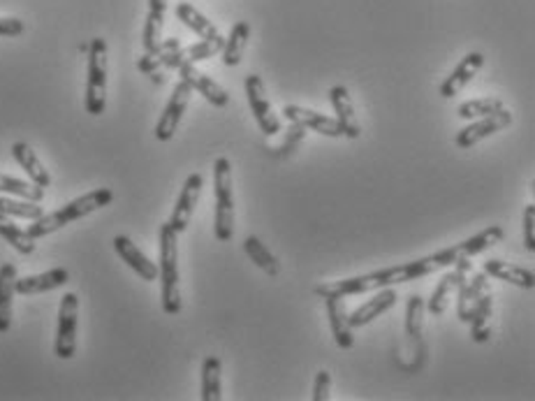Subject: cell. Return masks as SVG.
I'll return each instance as SVG.
<instances>
[{
  "label": "cell",
  "instance_id": "cell-1",
  "mask_svg": "<svg viewBox=\"0 0 535 401\" xmlns=\"http://www.w3.org/2000/svg\"><path fill=\"white\" fill-rule=\"evenodd\" d=\"M462 260L457 246L443 248L438 253L426 255V258L413 260V263L396 264V267H387V270L371 272V274L362 276H350V279L343 281H331V283H322L315 288V295L320 297H352V295H364V292H376L383 291V288H394V285L410 283V281L425 279V276L435 274V272L447 270L452 264Z\"/></svg>",
  "mask_w": 535,
  "mask_h": 401
},
{
  "label": "cell",
  "instance_id": "cell-2",
  "mask_svg": "<svg viewBox=\"0 0 535 401\" xmlns=\"http://www.w3.org/2000/svg\"><path fill=\"white\" fill-rule=\"evenodd\" d=\"M111 200H114V193H111L110 188H95L91 190V193H86V196L68 202V205L56 209L53 214H44V216H40L37 221H33V225L28 227L26 233L31 234L33 239H43L47 237V234L61 230V227L70 225V223L79 221V218L89 216V214L98 212L102 206L111 205Z\"/></svg>",
  "mask_w": 535,
  "mask_h": 401
},
{
  "label": "cell",
  "instance_id": "cell-3",
  "mask_svg": "<svg viewBox=\"0 0 535 401\" xmlns=\"http://www.w3.org/2000/svg\"><path fill=\"white\" fill-rule=\"evenodd\" d=\"M160 264H158V276H160V300H163V311L167 316L181 313V276H178V234L174 233L169 223L160 225Z\"/></svg>",
  "mask_w": 535,
  "mask_h": 401
},
{
  "label": "cell",
  "instance_id": "cell-4",
  "mask_svg": "<svg viewBox=\"0 0 535 401\" xmlns=\"http://www.w3.org/2000/svg\"><path fill=\"white\" fill-rule=\"evenodd\" d=\"M214 193L215 239L218 242H230L234 237V179H232V163L225 156H221L214 163Z\"/></svg>",
  "mask_w": 535,
  "mask_h": 401
},
{
  "label": "cell",
  "instance_id": "cell-5",
  "mask_svg": "<svg viewBox=\"0 0 535 401\" xmlns=\"http://www.w3.org/2000/svg\"><path fill=\"white\" fill-rule=\"evenodd\" d=\"M84 107L91 117H100L107 107V43L102 37H93L89 44Z\"/></svg>",
  "mask_w": 535,
  "mask_h": 401
},
{
  "label": "cell",
  "instance_id": "cell-6",
  "mask_svg": "<svg viewBox=\"0 0 535 401\" xmlns=\"http://www.w3.org/2000/svg\"><path fill=\"white\" fill-rule=\"evenodd\" d=\"M77 325H79V297L65 292L58 307V329L53 353L61 359H72L77 353Z\"/></svg>",
  "mask_w": 535,
  "mask_h": 401
},
{
  "label": "cell",
  "instance_id": "cell-7",
  "mask_svg": "<svg viewBox=\"0 0 535 401\" xmlns=\"http://www.w3.org/2000/svg\"><path fill=\"white\" fill-rule=\"evenodd\" d=\"M244 86H246L248 105H251L253 117H255L260 130H263L267 138L279 135V132L283 130V126H281V119L273 114L272 100H269L267 86H264L263 77H260V74H248L246 81H244Z\"/></svg>",
  "mask_w": 535,
  "mask_h": 401
},
{
  "label": "cell",
  "instance_id": "cell-8",
  "mask_svg": "<svg viewBox=\"0 0 535 401\" xmlns=\"http://www.w3.org/2000/svg\"><path fill=\"white\" fill-rule=\"evenodd\" d=\"M471 272H473L471 258H462L452 264V270L443 276L441 283L435 285V291L431 292V300L426 301V311H429L431 316H443V313L450 309L452 300H454V295H457L459 288H462L463 281L468 279Z\"/></svg>",
  "mask_w": 535,
  "mask_h": 401
},
{
  "label": "cell",
  "instance_id": "cell-9",
  "mask_svg": "<svg viewBox=\"0 0 535 401\" xmlns=\"http://www.w3.org/2000/svg\"><path fill=\"white\" fill-rule=\"evenodd\" d=\"M193 93L195 91L190 89L184 80L174 86L172 98H169L167 107H165L163 114H160V119H158V123H156L158 142H169V139L177 135V128H178V123H181V119H184L186 110H188V102H190V98H193Z\"/></svg>",
  "mask_w": 535,
  "mask_h": 401
},
{
  "label": "cell",
  "instance_id": "cell-10",
  "mask_svg": "<svg viewBox=\"0 0 535 401\" xmlns=\"http://www.w3.org/2000/svg\"><path fill=\"white\" fill-rule=\"evenodd\" d=\"M202 188H205V177H202L200 172H193V175L186 179L184 188H181V196H178L177 200V206H174L172 216H169L167 221L169 227H172L177 234L188 230L190 218H193L195 214V206H197V202H200Z\"/></svg>",
  "mask_w": 535,
  "mask_h": 401
},
{
  "label": "cell",
  "instance_id": "cell-11",
  "mask_svg": "<svg viewBox=\"0 0 535 401\" xmlns=\"http://www.w3.org/2000/svg\"><path fill=\"white\" fill-rule=\"evenodd\" d=\"M510 123H512V111L503 107V110L489 114V117L475 119L471 126L459 130L457 138H454V144H457L459 148H471L478 142H482V139L492 138V135H496L499 130H503V128H508Z\"/></svg>",
  "mask_w": 535,
  "mask_h": 401
},
{
  "label": "cell",
  "instance_id": "cell-12",
  "mask_svg": "<svg viewBox=\"0 0 535 401\" xmlns=\"http://www.w3.org/2000/svg\"><path fill=\"white\" fill-rule=\"evenodd\" d=\"M281 114H283V119L288 123H300V126H304L306 130L320 132V135H325V138H343V130L336 119L327 117V114H320V111L309 110V107L285 105Z\"/></svg>",
  "mask_w": 535,
  "mask_h": 401
},
{
  "label": "cell",
  "instance_id": "cell-13",
  "mask_svg": "<svg viewBox=\"0 0 535 401\" xmlns=\"http://www.w3.org/2000/svg\"><path fill=\"white\" fill-rule=\"evenodd\" d=\"M178 74H181V80H184L190 89L197 91V93H200L206 102H211L214 107L230 105V93H227V91L223 89L214 77H209V74H205L202 70L195 68V63H184L181 68H178Z\"/></svg>",
  "mask_w": 535,
  "mask_h": 401
},
{
  "label": "cell",
  "instance_id": "cell-14",
  "mask_svg": "<svg viewBox=\"0 0 535 401\" xmlns=\"http://www.w3.org/2000/svg\"><path fill=\"white\" fill-rule=\"evenodd\" d=\"M484 65V56L480 52H471L466 53L462 59V63L457 65V68L452 70V74L447 77L445 81L441 84V98H445V100H450V98H454V95L462 93L463 89H466L468 84H471L475 77H478V72L482 70Z\"/></svg>",
  "mask_w": 535,
  "mask_h": 401
},
{
  "label": "cell",
  "instance_id": "cell-15",
  "mask_svg": "<svg viewBox=\"0 0 535 401\" xmlns=\"http://www.w3.org/2000/svg\"><path fill=\"white\" fill-rule=\"evenodd\" d=\"M330 100L336 111V121H339V126H341L343 130V138L348 139L362 138V123H359V119H357L355 102H352L350 98V91L341 84L334 86V89L330 91Z\"/></svg>",
  "mask_w": 535,
  "mask_h": 401
},
{
  "label": "cell",
  "instance_id": "cell-16",
  "mask_svg": "<svg viewBox=\"0 0 535 401\" xmlns=\"http://www.w3.org/2000/svg\"><path fill=\"white\" fill-rule=\"evenodd\" d=\"M487 292H492V285H489V276L484 272H471L468 279L463 281V285L459 288V301H457V316L462 322L471 320L473 311L480 304Z\"/></svg>",
  "mask_w": 535,
  "mask_h": 401
},
{
  "label": "cell",
  "instance_id": "cell-17",
  "mask_svg": "<svg viewBox=\"0 0 535 401\" xmlns=\"http://www.w3.org/2000/svg\"><path fill=\"white\" fill-rule=\"evenodd\" d=\"M70 281V272L65 267H53V270L43 272V274L33 276H16L14 291L16 295H43V292H52L56 288H63Z\"/></svg>",
  "mask_w": 535,
  "mask_h": 401
},
{
  "label": "cell",
  "instance_id": "cell-18",
  "mask_svg": "<svg viewBox=\"0 0 535 401\" xmlns=\"http://www.w3.org/2000/svg\"><path fill=\"white\" fill-rule=\"evenodd\" d=\"M325 307L336 346L343 350H350L355 346V334H352L355 328H352L350 318H348L350 313L346 309V301H343V297H325Z\"/></svg>",
  "mask_w": 535,
  "mask_h": 401
},
{
  "label": "cell",
  "instance_id": "cell-19",
  "mask_svg": "<svg viewBox=\"0 0 535 401\" xmlns=\"http://www.w3.org/2000/svg\"><path fill=\"white\" fill-rule=\"evenodd\" d=\"M114 251L116 255H119V258H121L123 263H126L142 281L158 279V264L151 263V260H148L147 255H144L135 243H132L130 237H123V234L114 237Z\"/></svg>",
  "mask_w": 535,
  "mask_h": 401
},
{
  "label": "cell",
  "instance_id": "cell-20",
  "mask_svg": "<svg viewBox=\"0 0 535 401\" xmlns=\"http://www.w3.org/2000/svg\"><path fill=\"white\" fill-rule=\"evenodd\" d=\"M484 274L492 276V279L505 281L510 285H517L521 291H533L535 288V274L526 267H520V264L505 263V260L492 258L482 264Z\"/></svg>",
  "mask_w": 535,
  "mask_h": 401
},
{
  "label": "cell",
  "instance_id": "cell-21",
  "mask_svg": "<svg viewBox=\"0 0 535 401\" xmlns=\"http://www.w3.org/2000/svg\"><path fill=\"white\" fill-rule=\"evenodd\" d=\"M223 44H225V37H209V40H200V43L190 44L186 49H178L172 53V59L167 61L165 70H178L184 63H200V61L214 59L215 53L223 52Z\"/></svg>",
  "mask_w": 535,
  "mask_h": 401
},
{
  "label": "cell",
  "instance_id": "cell-22",
  "mask_svg": "<svg viewBox=\"0 0 535 401\" xmlns=\"http://www.w3.org/2000/svg\"><path fill=\"white\" fill-rule=\"evenodd\" d=\"M396 291L394 288H383V291H376V295L371 297L368 301H364L362 307L355 309V311L350 313V325L352 328H362V325H368V322H373L376 318L383 316L385 311H389V309L396 304Z\"/></svg>",
  "mask_w": 535,
  "mask_h": 401
},
{
  "label": "cell",
  "instance_id": "cell-23",
  "mask_svg": "<svg viewBox=\"0 0 535 401\" xmlns=\"http://www.w3.org/2000/svg\"><path fill=\"white\" fill-rule=\"evenodd\" d=\"M12 156H14L16 163L22 165V169L26 172L28 179H31L33 184L40 186V188H49V186H52V175H49L47 167L40 163L37 154L26 142L12 144Z\"/></svg>",
  "mask_w": 535,
  "mask_h": 401
},
{
  "label": "cell",
  "instance_id": "cell-24",
  "mask_svg": "<svg viewBox=\"0 0 535 401\" xmlns=\"http://www.w3.org/2000/svg\"><path fill=\"white\" fill-rule=\"evenodd\" d=\"M14 281L16 267L12 263H5L0 267V334L10 332L12 325V300H14Z\"/></svg>",
  "mask_w": 535,
  "mask_h": 401
},
{
  "label": "cell",
  "instance_id": "cell-25",
  "mask_svg": "<svg viewBox=\"0 0 535 401\" xmlns=\"http://www.w3.org/2000/svg\"><path fill=\"white\" fill-rule=\"evenodd\" d=\"M248 40H251V24L236 22L234 26H232L230 37L225 40V44H223V52H221L223 63H225L227 68H234V65L242 63Z\"/></svg>",
  "mask_w": 535,
  "mask_h": 401
},
{
  "label": "cell",
  "instance_id": "cell-26",
  "mask_svg": "<svg viewBox=\"0 0 535 401\" xmlns=\"http://www.w3.org/2000/svg\"><path fill=\"white\" fill-rule=\"evenodd\" d=\"M178 49H181V43H178L177 37H169V40H165V43L158 44L156 49H151V52L144 53L142 59L137 61V68H139V72H144V74L163 72L165 65H167V61L172 59V53L178 52Z\"/></svg>",
  "mask_w": 535,
  "mask_h": 401
},
{
  "label": "cell",
  "instance_id": "cell-27",
  "mask_svg": "<svg viewBox=\"0 0 535 401\" xmlns=\"http://www.w3.org/2000/svg\"><path fill=\"white\" fill-rule=\"evenodd\" d=\"M492 313H493V295L487 292V295L480 300V304L473 311L471 320V337L475 343H487L492 339Z\"/></svg>",
  "mask_w": 535,
  "mask_h": 401
},
{
  "label": "cell",
  "instance_id": "cell-28",
  "mask_svg": "<svg viewBox=\"0 0 535 401\" xmlns=\"http://www.w3.org/2000/svg\"><path fill=\"white\" fill-rule=\"evenodd\" d=\"M503 237H505L503 227L492 225V227H487V230H482L480 234H475V237L457 243V251L462 258H475V255L484 253V251H489L492 246H496V243L503 242Z\"/></svg>",
  "mask_w": 535,
  "mask_h": 401
},
{
  "label": "cell",
  "instance_id": "cell-29",
  "mask_svg": "<svg viewBox=\"0 0 535 401\" xmlns=\"http://www.w3.org/2000/svg\"><path fill=\"white\" fill-rule=\"evenodd\" d=\"M223 365L215 355H209L202 365V399L221 401L223 399Z\"/></svg>",
  "mask_w": 535,
  "mask_h": 401
},
{
  "label": "cell",
  "instance_id": "cell-30",
  "mask_svg": "<svg viewBox=\"0 0 535 401\" xmlns=\"http://www.w3.org/2000/svg\"><path fill=\"white\" fill-rule=\"evenodd\" d=\"M244 251H246V255L251 258V263H255L260 270L264 272V274L269 276H279L281 274V263L279 258L269 251L267 246H264L263 242L257 237H246L244 239Z\"/></svg>",
  "mask_w": 535,
  "mask_h": 401
},
{
  "label": "cell",
  "instance_id": "cell-31",
  "mask_svg": "<svg viewBox=\"0 0 535 401\" xmlns=\"http://www.w3.org/2000/svg\"><path fill=\"white\" fill-rule=\"evenodd\" d=\"M0 237L5 239L7 243H12V248L19 251L22 255H31L35 251V239L26 230L16 225L10 216H5V214H0Z\"/></svg>",
  "mask_w": 535,
  "mask_h": 401
},
{
  "label": "cell",
  "instance_id": "cell-32",
  "mask_svg": "<svg viewBox=\"0 0 535 401\" xmlns=\"http://www.w3.org/2000/svg\"><path fill=\"white\" fill-rule=\"evenodd\" d=\"M177 16H178V22H184L186 26H188L190 31L197 33L202 40H209V37L221 35V33H218V28L214 26V22H209V19H206L200 10H195V7L188 5V3H181V5H177Z\"/></svg>",
  "mask_w": 535,
  "mask_h": 401
},
{
  "label": "cell",
  "instance_id": "cell-33",
  "mask_svg": "<svg viewBox=\"0 0 535 401\" xmlns=\"http://www.w3.org/2000/svg\"><path fill=\"white\" fill-rule=\"evenodd\" d=\"M0 193H5V196H12V197H22V200H31V202H43L44 197V188L35 186L33 181L14 179V177H7V175H0Z\"/></svg>",
  "mask_w": 535,
  "mask_h": 401
},
{
  "label": "cell",
  "instance_id": "cell-34",
  "mask_svg": "<svg viewBox=\"0 0 535 401\" xmlns=\"http://www.w3.org/2000/svg\"><path fill=\"white\" fill-rule=\"evenodd\" d=\"M425 313L426 301L420 295H410L408 307H406V334L410 341H420L425 334Z\"/></svg>",
  "mask_w": 535,
  "mask_h": 401
},
{
  "label": "cell",
  "instance_id": "cell-35",
  "mask_svg": "<svg viewBox=\"0 0 535 401\" xmlns=\"http://www.w3.org/2000/svg\"><path fill=\"white\" fill-rule=\"evenodd\" d=\"M0 214L14 218H26V221H37L40 216H44V209L40 206V202L31 200H14V197H0Z\"/></svg>",
  "mask_w": 535,
  "mask_h": 401
},
{
  "label": "cell",
  "instance_id": "cell-36",
  "mask_svg": "<svg viewBox=\"0 0 535 401\" xmlns=\"http://www.w3.org/2000/svg\"><path fill=\"white\" fill-rule=\"evenodd\" d=\"M503 107L505 102L501 100V98H492V95H487V98H478V100H468L463 102V105H459L457 114L463 119V121H475V119L489 117V114L503 110Z\"/></svg>",
  "mask_w": 535,
  "mask_h": 401
},
{
  "label": "cell",
  "instance_id": "cell-37",
  "mask_svg": "<svg viewBox=\"0 0 535 401\" xmlns=\"http://www.w3.org/2000/svg\"><path fill=\"white\" fill-rule=\"evenodd\" d=\"M304 139H306V128L300 126V123H290L288 130L283 132V139H281V144L272 147L269 151H272V156H276V158H285V156L294 154V151L301 147V142H304Z\"/></svg>",
  "mask_w": 535,
  "mask_h": 401
},
{
  "label": "cell",
  "instance_id": "cell-38",
  "mask_svg": "<svg viewBox=\"0 0 535 401\" xmlns=\"http://www.w3.org/2000/svg\"><path fill=\"white\" fill-rule=\"evenodd\" d=\"M524 248L529 253L535 251V205L524 206Z\"/></svg>",
  "mask_w": 535,
  "mask_h": 401
},
{
  "label": "cell",
  "instance_id": "cell-39",
  "mask_svg": "<svg viewBox=\"0 0 535 401\" xmlns=\"http://www.w3.org/2000/svg\"><path fill=\"white\" fill-rule=\"evenodd\" d=\"M331 392V374L330 371H318L315 376V386H313V401H327Z\"/></svg>",
  "mask_w": 535,
  "mask_h": 401
},
{
  "label": "cell",
  "instance_id": "cell-40",
  "mask_svg": "<svg viewBox=\"0 0 535 401\" xmlns=\"http://www.w3.org/2000/svg\"><path fill=\"white\" fill-rule=\"evenodd\" d=\"M26 31L22 19H16V16H0V35L3 37H16L22 35Z\"/></svg>",
  "mask_w": 535,
  "mask_h": 401
},
{
  "label": "cell",
  "instance_id": "cell-41",
  "mask_svg": "<svg viewBox=\"0 0 535 401\" xmlns=\"http://www.w3.org/2000/svg\"><path fill=\"white\" fill-rule=\"evenodd\" d=\"M148 12L165 14V12H167V0H148Z\"/></svg>",
  "mask_w": 535,
  "mask_h": 401
}]
</instances>
